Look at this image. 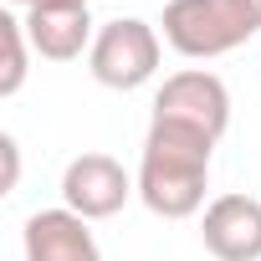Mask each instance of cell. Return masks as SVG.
<instances>
[{
  "label": "cell",
  "mask_w": 261,
  "mask_h": 261,
  "mask_svg": "<svg viewBox=\"0 0 261 261\" xmlns=\"http://www.w3.org/2000/svg\"><path fill=\"white\" fill-rule=\"evenodd\" d=\"M210 154L215 139L195 134L179 123H159L149 118L144 134V154H139V200L159 215V220H190L205 210V190H210Z\"/></svg>",
  "instance_id": "cell-1"
},
{
  "label": "cell",
  "mask_w": 261,
  "mask_h": 261,
  "mask_svg": "<svg viewBox=\"0 0 261 261\" xmlns=\"http://www.w3.org/2000/svg\"><path fill=\"white\" fill-rule=\"evenodd\" d=\"M21 246H26V261H102L92 220H82L67 205L36 210L21 230Z\"/></svg>",
  "instance_id": "cell-7"
},
{
  "label": "cell",
  "mask_w": 261,
  "mask_h": 261,
  "mask_svg": "<svg viewBox=\"0 0 261 261\" xmlns=\"http://www.w3.org/2000/svg\"><path fill=\"white\" fill-rule=\"evenodd\" d=\"M154 118L195 128V134L220 144V134L230 128V87L205 67H185V72L164 77V87L154 92Z\"/></svg>",
  "instance_id": "cell-4"
},
{
  "label": "cell",
  "mask_w": 261,
  "mask_h": 261,
  "mask_svg": "<svg viewBox=\"0 0 261 261\" xmlns=\"http://www.w3.org/2000/svg\"><path fill=\"white\" fill-rule=\"evenodd\" d=\"M0 159H6L0 195H16V185H21V144H16V134H0Z\"/></svg>",
  "instance_id": "cell-10"
},
{
  "label": "cell",
  "mask_w": 261,
  "mask_h": 261,
  "mask_svg": "<svg viewBox=\"0 0 261 261\" xmlns=\"http://www.w3.org/2000/svg\"><path fill=\"white\" fill-rule=\"evenodd\" d=\"M134 195H139V179L128 174L113 154H97L92 149V154H77L62 169V205L77 210L82 220H108Z\"/></svg>",
  "instance_id": "cell-5"
},
{
  "label": "cell",
  "mask_w": 261,
  "mask_h": 261,
  "mask_svg": "<svg viewBox=\"0 0 261 261\" xmlns=\"http://www.w3.org/2000/svg\"><path fill=\"white\" fill-rule=\"evenodd\" d=\"M11 6H31V0H11Z\"/></svg>",
  "instance_id": "cell-12"
},
{
  "label": "cell",
  "mask_w": 261,
  "mask_h": 261,
  "mask_svg": "<svg viewBox=\"0 0 261 261\" xmlns=\"http://www.w3.org/2000/svg\"><path fill=\"white\" fill-rule=\"evenodd\" d=\"M200 241L215 261H261V200L215 195L200 215Z\"/></svg>",
  "instance_id": "cell-6"
},
{
  "label": "cell",
  "mask_w": 261,
  "mask_h": 261,
  "mask_svg": "<svg viewBox=\"0 0 261 261\" xmlns=\"http://www.w3.org/2000/svg\"><path fill=\"white\" fill-rule=\"evenodd\" d=\"M159 57H164L159 26H149L139 16H118V21H102L97 26L92 51H87V72L102 87H113V92H134V87L154 82Z\"/></svg>",
  "instance_id": "cell-3"
},
{
  "label": "cell",
  "mask_w": 261,
  "mask_h": 261,
  "mask_svg": "<svg viewBox=\"0 0 261 261\" xmlns=\"http://www.w3.org/2000/svg\"><path fill=\"white\" fill-rule=\"evenodd\" d=\"M164 46L190 62L225 57L261 31V0H169L164 6Z\"/></svg>",
  "instance_id": "cell-2"
},
{
  "label": "cell",
  "mask_w": 261,
  "mask_h": 261,
  "mask_svg": "<svg viewBox=\"0 0 261 261\" xmlns=\"http://www.w3.org/2000/svg\"><path fill=\"white\" fill-rule=\"evenodd\" d=\"M26 36H31V51L46 57V62H77L82 51H92V11L77 6V11H26Z\"/></svg>",
  "instance_id": "cell-8"
},
{
  "label": "cell",
  "mask_w": 261,
  "mask_h": 261,
  "mask_svg": "<svg viewBox=\"0 0 261 261\" xmlns=\"http://www.w3.org/2000/svg\"><path fill=\"white\" fill-rule=\"evenodd\" d=\"M0 51H6V67H0V97H16L26 87V72H31V36H26V21L21 16H0Z\"/></svg>",
  "instance_id": "cell-9"
},
{
  "label": "cell",
  "mask_w": 261,
  "mask_h": 261,
  "mask_svg": "<svg viewBox=\"0 0 261 261\" xmlns=\"http://www.w3.org/2000/svg\"><path fill=\"white\" fill-rule=\"evenodd\" d=\"M77 6H87V0H31L26 11H77Z\"/></svg>",
  "instance_id": "cell-11"
}]
</instances>
